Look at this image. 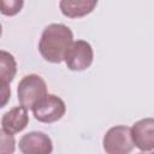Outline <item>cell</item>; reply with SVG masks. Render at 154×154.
<instances>
[{
	"label": "cell",
	"instance_id": "cell-1",
	"mask_svg": "<svg viewBox=\"0 0 154 154\" xmlns=\"http://www.w3.org/2000/svg\"><path fill=\"white\" fill-rule=\"evenodd\" d=\"M73 43V34L69 26L60 23L47 25L38 42V51L46 61L59 64L65 60L66 53Z\"/></svg>",
	"mask_w": 154,
	"mask_h": 154
},
{
	"label": "cell",
	"instance_id": "cell-2",
	"mask_svg": "<svg viewBox=\"0 0 154 154\" xmlns=\"http://www.w3.org/2000/svg\"><path fill=\"white\" fill-rule=\"evenodd\" d=\"M17 95L20 106L26 109H32L36 103L48 95L47 84L38 75H26L18 83Z\"/></svg>",
	"mask_w": 154,
	"mask_h": 154
},
{
	"label": "cell",
	"instance_id": "cell-3",
	"mask_svg": "<svg viewBox=\"0 0 154 154\" xmlns=\"http://www.w3.org/2000/svg\"><path fill=\"white\" fill-rule=\"evenodd\" d=\"M106 154H130L135 144L131 136V128L116 125L105 134L102 140Z\"/></svg>",
	"mask_w": 154,
	"mask_h": 154
},
{
	"label": "cell",
	"instance_id": "cell-4",
	"mask_svg": "<svg viewBox=\"0 0 154 154\" xmlns=\"http://www.w3.org/2000/svg\"><path fill=\"white\" fill-rule=\"evenodd\" d=\"M31 111L36 120L51 124L63 118L66 112V106L59 96L54 94H48L38 103H36Z\"/></svg>",
	"mask_w": 154,
	"mask_h": 154
},
{
	"label": "cell",
	"instance_id": "cell-5",
	"mask_svg": "<svg viewBox=\"0 0 154 154\" xmlns=\"http://www.w3.org/2000/svg\"><path fill=\"white\" fill-rule=\"evenodd\" d=\"M93 59L94 52L91 45L84 40H77L73 41L67 51L65 64L71 71H83L93 64Z\"/></svg>",
	"mask_w": 154,
	"mask_h": 154
},
{
	"label": "cell",
	"instance_id": "cell-6",
	"mask_svg": "<svg viewBox=\"0 0 154 154\" xmlns=\"http://www.w3.org/2000/svg\"><path fill=\"white\" fill-rule=\"evenodd\" d=\"M18 146L22 154H52L53 152L51 137L41 131H31L23 135Z\"/></svg>",
	"mask_w": 154,
	"mask_h": 154
},
{
	"label": "cell",
	"instance_id": "cell-7",
	"mask_svg": "<svg viewBox=\"0 0 154 154\" xmlns=\"http://www.w3.org/2000/svg\"><path fill=\"white\" fill-rule=\"evenodd\" d=\"M131 136L136 148L141 152L154 149V118H143L131 128Z\"/></svg>",
	"mask_w": 154,
	"mask_h": 154
},
{
	"label": "cell",
	"instance_id": "cell-8",
	"mask_svg": "<svg viewBox=\"0 0 154 154\" xmlns=\"http://www.w3.org/2000/svg\"><path fill=\"white\" fill-rule=\"evenodd\" d=\"M29 123L28 109L23 106H16L7 111L1 118V130L7 134H17L23 131Z\"/></svg>",
	"mask_w": 154,
	"mask_h": 154
},
{
	"label": "cell",
	"instance_id": "cell-9",
	"mask_svg": "<svg viewBox=\"0 0 154 154\" xmlns=\"http://www.w3.org/2000/svg\"><path fill=\"white\" fill-rule=\"evenodd\" d=\"M97 5L96 0H61L60 11L69 18H78L90 13Z\"/></svg>",
	"mask_w": 154,
	"mask_h": 154
},
{
	"label": "cell",
	"instance_id": "cell-10",
	"mask_svg": "<svg viewBox=\"0 0 154 154\" xmlns=\"http://www.w3.org/2000/svg\"><path fill=\"white\" fill-rule=\"evenodd\" d=\"M17 72V64L13 55L4 49L0 52V77L1 85H8Z\"/></svg>",
	"mask_w": 154,
	"mask_h": 154
},
{
	"label": "cell",
	"instance_id": "cell-11",
	"mask_svg": "<svg viewBox=\"0 0 154 154\" xmlns=\"http://www.w3.org/2000/svg\"><path fill=\"white\" fill-rule=\"evenodd\" d=\"M24 2L22 0H2L1 1V13L5 16H14L17 14L22 7H23Z\"/></svg>",
	"mask_w": 154,
	"mask_h": 154
},
{
	"label": "cell",
	"instance_id": "cell-12",
	"mask_svg": "<svg viewBox=\"0 0 154 154\" xmlns=\"http://www.w3.org/2000/svg\"><path fill=\"white\" fill-rule=\"evenodd\" d=\"M1 137V154H13L14 152V137L11 134L0 131Z\"/></svg>",
	"mask_w": 154,
	"mask_h": 154
},
{
	"label": "cell",
	"instance_id": "cell-13",
	"mask_svg": "<svg viewBox=\"0 0 154 154\" xmlns=\"http://www.w3.org/2000/svg\"><path fill=\"white\" fill-rule=\"evenodd\" d=\"M11 95V90L8 88V85H2V89H1V96H2V101H1V107H4L8 100Z\"/></svg>",
	"mask_w": 154,
	"mask_h": 154
},
{
	"label": "cell",
	"instance_id": "cell-14",
	"mask_svg": "<svg viewBox=\"0 0 154 154\" xmlns=\"http://www.w3.org/2000/svg\"><path fill=\"white\" fill-rule=\"evenodd\" d=\"M138 154H147V153H146V152H141V153H138ZM149 154H154V152H153V153H149Z\"/></svg>",
	"mask_w": 154,
	"mask_h": 154
}]
</instances>
